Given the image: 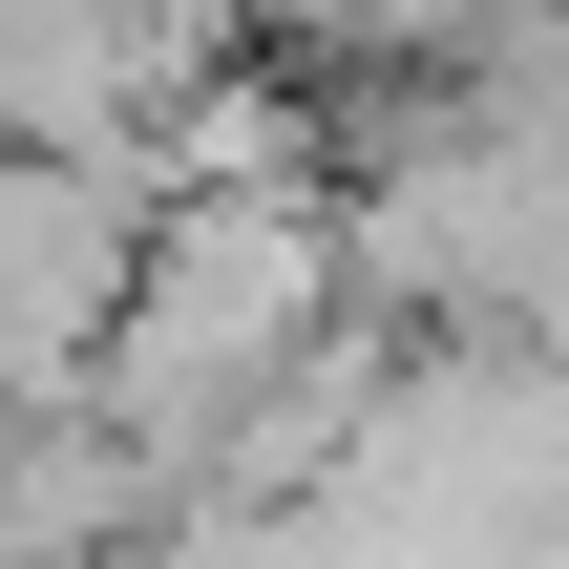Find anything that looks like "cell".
I'll return each instance as SVG.
<instances>
[{
  "instance_id": "7a4b0ae2",
  "label": "cell",
  "mask_w": 569,
  "mask_h": 569,
  "mask_svg": "<svg viewBox=\"0 0 569 569\" xmlns=\"http://www.w3.org/2000/svg\"><path fill=\"white\" fill-rule=\"evenodd\" d=\"M148 232H169V169H106V148H21V211H0V274H21V401H84L127 296H148Z\"/></svg>"
},
{
  "instance_id": "3957f363",
  "label": "cell",
  "mask_w": 569,
  "mask_h": 569,
  "mask_svg": "<svg viewBox=\"0 0 569 569\" xmlns=\"http://www.w3.org/2000/svg\"><path fill=\"white\" fill-rule=\"evenodd\" d=\"M253 21L338 84H486V42H528V0H253Z\"/></svg>"
},
{
  "instance_id": "6da1fadb",
  "label": "cell",
  "mask_w": 569,
  "mask_h": 569,
  "mask_svg": "<svg viewBox=\"0 0 569 569\" xmlns=\"http://www.w3.org/2000/svg\"><path fill=\"white\" fill-rule=\"evenodd\" d=\"M232 42H274V21L253 0H0V106H21V148L169 169V127L232 84Z\"/></svg>"
}]
</instances>
